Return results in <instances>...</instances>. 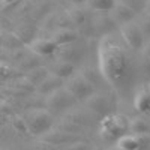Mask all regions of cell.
<instances>
[{"label":"cell","mask_w":150,"mask_h":150,"mask_svg":"<svg viewBox=\"0 0 150 150\" xmlns=\"http://www.w3.org/2000/svg\"><path fill=\"white\" fill-rule=\"evenodd\" d=\"M143 63H138L137 53L122 42L114 33L105 35L98 44V69L110 89L119 96H128L138 86V75Z\"/></svg>","instance_id":"1"},{"label":"cell","mask_w":150,"mask_h":150,"mask_svg":"<svg viewBox=\"0 0 150 150\" xmlns=\"http://www.w3.org/2000/svg\"><path fill=\"white\" fill-rule=\"evenodd\" d=\"M129 134V119L120 112H111L99 122V135L105 141H117Z\"/></svg>","instance_id":"2"},{"label":"cell","mask_w":150,"mask_h":150,"mask_svg":"<svg viewBox=\"0 0 150 150\" xmlns=\"http://www.w3.org/2000/svg\"><path fill=\"white\" fill-rule=\"evenodd\" d=\"M23 120L26 123L27 134L35 137H41L54 128V116L48 110H42V108L29 110L24 114Z\"/></svg>","instance_id":"3"},{"label":"cell","mask_w":150,"mask_h":150,"mask_svg":"<svg viewBox=\"0 0 150 150\" xmlns=\"http://www.w3.org/2000/svg\"><path fill=\"white\" fill-rule=\"evenodd\" d=\"M84 102H86V108L89 112H93L95 116L105 117L111 114L116 107V93L112 90L93 92Z\"/></svg>","instance_id":"4"},{"label":"cell","mask_w":150,"mask_h":150,"mask_svg":"<svg viewBox=\"0 0 150 150\" xmlns=\"http://www.w3.org/2000/svg\"><path fill=\"white\" fill-rule=\"evenodd\" d=\"M77 99H75L65 87H60V89L54 90L53 93H50L45 98V105L47 110L51 112L53 116L56 114H62V112L68 111L69 108L77 105Z\"/></svg>","instance_id":"5"},{"label":"cell","mask_w":150,"mask_h":150,"mask_svg":"<svg viewBox=\"0 0 150 150\" xmlns=\"http://www.w3.org/2000/svg\"><path fill=\"white\" fill-rule=\"evenodd\" d=\"M119 33H120V39L122 42L126 45L131 51L134 53H140V50L143 48L146 39L140 30V27L137 26L135 21H131V23H126L123 26L119 27Z\"/></svg>","instance_id":"6"},{"label":"cell","mask_w":150,"mask_h":150,"mask_svg":"<svg viewBox=\"0 0 150 150\" xmlns=\"http://www.w3.org/2000/svg\"><path fill=\"white\" fill-rule=\"evenodd\" d=\"M63 87H65V89H66L75 99H77L78 102L86 101V99L95 92L93 87L81 77L80 72H75L74 75H71L69 78H66L65 83H63Z\"/></svg>","instance_id":"7"},{"label":"cell","mask_w":150,"mask_h":150,"mask_svg":"<svg viewBox=\"0 0 150 150\" xmlns=\"http://www.w3.org/2000/svg\"><path fill=\"white\" fill-rule=\"evenodd\" d=\"M83 140L80 135H74V134H69V132H65L62 129H57V128H53L51 131L45 132L44 135H41V141L44 143H48L54 147H60V146H69L75 141H80Z\"/></svg>","instance_id":"8"},{"label":"cell","mask_w":150,"mask_h":150,"mask_svg":"<svg viewBox=\"0 0 150 150\" xmlns=\"http://www.w3.org/2000/svg\"><path fill=\"white\" fill-rule=\"evenodd\" d=\"M66 14L71 20V23L74 26L80 27L81 30L83 29H92L93 32V27H92V12L87 9L86 6L80 5V6H72L66 11Z\"/></svg>","instance_id":"9"},{"label":"cell","mask_w":150,"mask_h":150,"mask_svg":"<svg viewBox=\"0 0 150 150\" xmlns=\"http://www.w3.org/2000/svg\"><path fill=\"white\" fill-rule=\"evenodd\" d=\"M77 42L68 44V45H63V47H59L57 51L54 53L56 59L69 62V63H74L75 66H77V63L83 59V54H84V48L80 47V45L77 47Z\"/></svg>","instance_id":"10"},{"label":"cell","mask_w":150,"mask_h":150,"mask_svg":"<svg viewBox=\"0 0 150 150\" xmlns=\"http://www.w3.org/2000/svg\"><path fill=\"white\" fill-rule=\"evenodd\" d=\"M57 48L54 45V42L50 38H35L29 42V50L30 53L36 54L38 57H50L54 56V53L57 51Z\"/></svg>","instance_id":"11"},{"label":"cell","mask_w":150,"mask_h":150,"mask_svg":"<svg viewBox=\"0 0 150 150\" xmlns=\"http://www.w3.org/2000/svg\"><path fill=\"white\" fill-rule=\"evenodd\" d=\"M81 77L89 83L95 92H102V90H111L110 86L107 84V81L104 80L101 71L98 68H90V66H86L80 71Z\"/></svg>","instance_id":"12"},{"label":"cell","mask_w":150,"mask_h":150,"mask_svg":"<svg viewBox=\"0 0 150 150\" xmlns=\"http://www.w3.org/2000/svg\"><path fill=\"white\" fill-rule=\"evenodd\" d=\"M134 108L140 112V114H150V93L147 90V84L143 83L135 89L132 96Z\"/></svg>","instance_id":"13"},{"label":"cell","mask_w":150,"mask_h":150,"mask_svg":"<svg viewBox=\"0 0 150 150\" xmlns=\"http://www.w3.org/2000/svg\"><path fill=\"white\" fill-rule=\"evenodd\" d=\"M108 15H110V18L112 20V23H114L117 27L123 26V24H126V23H131V21H134L137 18V15L131 9H128L125 5L119 3L117 0H116V5L112 6V9L108 12Z\"/></svg>","instance_id":"14"},{"label":"cell","mask_w":150,"mask_h":150,"mask_svg":"<svg viewBox=\"0 0 150 150\" xmlns=\"http://www.w3.org/2000/svg\"><path fill=\"white\" fill-rule=\"evenodd\" d=\"M47 69H48L50 74H53V75H56L57 78H60V80L65 81L66 78H69L71 75L75 74V71H77V66H75L74 63H69V62L56 59L54 62H51V63H50V66H47Z\"/></svg>","instance_id":"15"},{"label":"cell","mask_w":150,"mask_h":150,"mask_svg":"<svg viewBox=\"0 0 150 150\" xmlns=\"http://www.w3.org/2000/svg\"><path fill=\"white\" fill-rule=\"evenodd\" d=\"M50 39L54 42L56 47H63L68 44L77 42L80 39V35L72 27H65V29H57L56 32H53L51 36H50Z\"/></svg>","instance_id":"16"},{"label":"cell","mask_w":150,"mask_h":150,"mask_svg":"<svg viewBox=\"0 0 150 150\" xmlns=\"http://www.w3.org/2000/svg\"><path fill=\"white\" fill-rule=\"evenodd\" d=\"M92 27H93V33L101 35V38H102L105 35H111L117 26L112 23V20L110 18L108 14H104V17L101 14L99 17H93L92 18Z\"/></svg>","instance_id":"17"},{"label":"cell","mask_w":150,"mask_h":150,"mask_svg":"<svg viewBox=\"0 0 150 150\" xmlns=\"http://www.w3.org/2000/svg\"><path fill=\"white\" fill-rule=\"evenodd\" d=\"M63 80H60V78H57L56 75H53V74H48L47 77L36 86V92H39V93H42L44 96H48L50 93H53L54 90H57V89H60V87H63Z\"/></svg>","instance_id":"18"},{"label":"cell","mask_w":150,"mask_h":150,"mask_svg":"<svg viewBox=\"0 0 150 150\" xmlns=\"http://www.w3.org/2000/svg\"><path fill=\"white\" fill-rule=\"evenodd\" d=\"M90 12H98V14H108L116 5V0H84L83 3Z\"/></svg>","instance_id":"19"},{"label":"cell","mask_w":150,"mask_h":150,"mask_svg":"<svg viewBox=\"0 0 150 150\" xmlns=\"http://www.w3.org/2000/svg\"><path fill=\"white\" fill-rule=\"evenodd\" d=\"M116 147L120 150H140V141L137 134H126L116 141Z\"/></svg>","instance_id":"20"},{"label":"cell","mask_w":150,"mask_h":150,"mask_svg":"<svg viewBox=\"0 0 150 150\" xmlns=\"http://www.w3.org/2000/svg\"><path fill=\"white\" fill-rule=\"evenodd\" d=\"M129 134H150V123L144 117L129 119Z\"/></svg>","instance_id":"21"},{"label":"cell","mask_w":150,"mask_h":150,"mask_svg":"<svg viewBox=\"0 0 150 150\" xmlns=\"http://www.w3.org/2000/svg\"><path fill=\"white\" fill-rule=\"evenodd\" d=\"M48 74H50V72H48L47 66H42V65H41V66H38V68H35V69L26 72V74H24V77H26V78L35 86V89H36V86L39 84Z\"/></svg>","instance_id":"22"},{"label":"cell","mask_w":150,"mask_h":150,"mask_svg":"<svg viewBox=\"0 0 150 150\" xmlns=\"http://www.w3.org/2000/svg\"><path fill=\"white\" fill-rule=\"evenodd\" d=\"M117 2L125 5L128 9H131L135 15H140L141 12L144 11V8H146L147 0H117Z\"/></svg>","instance_id":"23"},{"label":"cell","mask_w":150,"mask_h":150,"mask_svg":"<svg viewBox=\"0 0 150 150\" xmlns=\"http://www.w3.org/2000/svg\"><path fill=\"white\" fill-rule=\"evenodd\" d=\"M138 17V21H137V26L140 27L143 36H144V39L146 38H150V17L147 14H144V12H141L140 15H137Z\"/></svg>","instance_id":"24"},{"label":"cell","mask_w":150,"mask_h":150,"mask_svg":"<svg viewBox=\"0 0 150 150\" xmlns=\"http://www.w3.org/2000/svg\"><path fill=\"white\" fill-rule=\"evenodd\" d=\"M140 54H141V63H143V66H146L149 69L150 68V39L147 42H144L143 48L140 50Z\"/></svg>","instance_id":"25"},{"label":"cell","mask_w":150,"mask_h":150,"mask_svg":"<svg viewBox=\"0 0 150 150\" xmlns=\"http://www.w3.org/2000/svg\"><path fill=\"white\" fill-rule=\"evenodd\" d=\"M65 150H95V147L90 143H87L84 140H80V141H75V143L69 144Z\"/></svg>","instance_id":"26"},{"label":"cell","mask_w":150,"mask_h":150,"mask_svg":"<svg viewBox=\"0 0 150 150\" xmlns=\"http://www.w3.org/2000/svg\"><path fill=\"white\" fill-rule=\"evenodd\" d=\"M11 75H12V68L5 62H0V81L11 78Z\"/></svg>","instance_id":"27"},{"label":"cell","mask_w":150,"mask_h":150,"mask_svg":"<svg viewBox=\"0 0 150 150\" xmlns=\"http://www.w3.org/2000/svg\"><path fill=\"white\" fill-rule=\"evenodd\" d=\"M12 125H14V128L21 131V132H27V128H26V123H24L23 117H17L12 120Z\"/></svg>","instance_id":"28"},{"label":"cell","mask_w":150,"mask_h":150,"mask_svg":"<svg viewBox=\"0 0 150 150\" xmlns=\"http://www.w3.org/2000/svg\"><path fill=\"white\" fill-rule=\"evenodd\" d=\"M35 150H59V147H54L51 144H48V143H44V141H39L36 144Z\"/></svg>","instance_id":"29"},{"label":"cell","mask_w":150,"mask_h":150,"mask_svg":"<svg viewBox=\"0 0 150 150\" xmlns=\"http://www.w3.org/2000/svg\"><path fill=\"white\" fill-rule=\"evenodd\" d=\"M0 3L3 6H14L15 3H18V0H0Z\"/></svg>","instance_id":"30"},{"label":"cell","mask_w":150,"mask_h":150,"mask_svg":"<svg viewBox=\"0 0 150 150\" xmlns=\"http://www.w3.org/2000/svg\"><path fill=\"white\" fill-rule=\"evenodd\" d=\"M143 12L150 17V0H147V2H146V8H144V11H143Z\"/></svg>","instance_id":"31"},{"label":"cell","mask_w":150,"mask_h":150,"mask_svg":"<svg viewBox=\"0 0 150 150\" xmlns=\"http://www.w3.org/2000/svg\"><path fill=\"white\" fill-rule=\"evenodd\" d=\"M69 2L72 3V6H80L84 3V0H69Z\"/></svg>","instance_id":"32"},{"label":"cell","mask_w":150,"mask_h":150,"mask_svg":"<svg viewBox=\"0 0 150 150\" xmlns=\"http://www.w3.org/2000/svg\"><path fill=\"white\" fill-rule=\"evenodd\" d=\"M54 2H56L57 5H65V3L68 2V0H54Z\"/></svg>","instance_id":"33"},{"label":"cell","mask_w":150,"mask_h":150,"mask_svg":"<svg viewBox=\"0 0 150 150\" xmlns=\"http://www.w3.org/2000/svg\"><path fill=\"white\" fill-rule=\"evenodd\" d=\"M146 84H147V90H149V93H150V81H149V83H146Z\"/></svg>","instance_id":"34"},{"label":"cell","mask_w":150,"mask_h":150,"mask_svg":"<svg viewBox=\"0 0 150 150\" xmlns=\"http://www.w3.org/2000/svg\"><path fill=\"white\" fill-rule=\"evenodd\" d=\"M112 150H120V149H117V147H116V149H112Z\"/></svg>","instance_id":"35"},{"label":"cell","mask_w":150,"mask_h":150,"mask_svg":"<svg viewBox=\"0 0 150 150\" xmlns=\"http://www.w3.org/2000/svg\"><path fill=\"white\" fill-rule=\"evenodd\" d=\"M0 150H2V149H0Z\"/></svg>","instance_id":"36"}]
</instances>
